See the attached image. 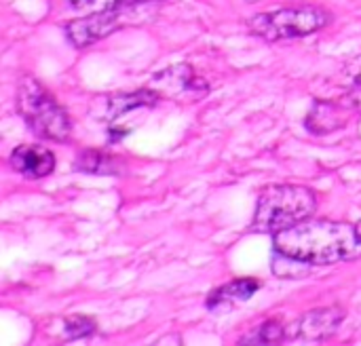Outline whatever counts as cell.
Instances as JSON below:
<instances>
[{
	"instance_id": "1",
	"label": "cell",
	"mask_w": 361,
	"mask_h": 346,
	"mask_svg": "<svg viewBox=\"0 0 361 346\" xmlns=\"http://www.w3.org/2000/svg\"><path fill=\"white\" fill-rule=\"evenodd\" d=\"M275 252L305 264L328 266L361 256L357 226L330 220H305L275 235Z\"/></svg>"
},
{
	"instance_id": "2",
	"label": "cell",
	"mask_w": 361,
	"mask_h": 346,
	"mask_svg": "<svg viewBox=\"0 0 361 346\" xmlns=\"http://www.w3.org/2000/svg\"><path fill=\"white\" fill-rule=\"evenodd\" d=\"M317 197L311 188L279 184L267 188L256 205L252 230L264 235H277L286 228H292L315 214Z\"/></svg>"
},
{
	"instance_id": "3",
	"label": "cell",
	"mask_w": 361,
	"mask_h": 346,
	"mask_svg": "<svg viewBox=\"0 0 361 346\" xmlns=\"http://www.w3.org/2000/svg\"><path fill=\"white\" fill-rule=\"evenodd\" d=\"M15 101L19 116L38 137L51 142H66L70 137L72 123L68 112L36 78L25 76L19 80Z\"/></svg>"
},
{
	"instance_id": "4",
	"label": "cell",
	"mask_w": 361,
	"mask_h": 346,
	"mask_svg": "<svg viewBox=\"0 0 361 346\" xmlns=\"http://www.w3.org/2000/svg\"><path fill=\"white\" fill-rule=\"evenodd\" d=\"M332 21L322 6H292L273 13H260L250 19V30L264 40H288L319 32Z\"/></svg>"
},
{
	"instance_id": "5",
	"label": "cell",
	"mask_w": 361,
	"mask_h": 346,
	"mask_svg": "<svg viewBox=\"0 0 361 346\" xmlns=\"http://www.w3.org/2000/svg\"><path fill=\"white\" fill-rule=\"evenodd\" d=\"M135 6H140V4H135ZM135 6L95 11V13L87 15V17L74 19V21H70L66 25V38L76 49L91 47V44L108 38L116 30L133 23V11H135Z\"/></svg>"
},
{
	"instance_id": "6",
	"label": "cell",
	"mask_w": 361,
	"mask_h": 346,
	"mask_svg": "<svg viewBox=\"0 0 361 346\" xmlns=\"http://www.w3.org/2000/svg\"><path fill=\"white\" fill-rule=\"evenodd\" d=\"M343 321H345V311L341 307L309 311L300 319L288 326V340H302L309 345L324 342L338 332Z\"/></svg>"
},
{
	"instance_id": "7",
	"label": "cell",
	"mask_w": 361,
	"mask_h": 346,
	"mask_svg": "<svg viewBox=\"0 0 361 346\" xmlns=\"http://www.w3.org/2000/svg\"><path fill=\"white\" fill-rule=\"evenodd\" d=\"M159 95H171V97H201L207 93V82L201 80L190 66H173L163 72H159L152 78L150 85Z\"/></svg>"
},
{
	"instance_id": "8",
	"label": "cell",
	"mask_w": 361,
	"mask_h": 346,
	"mask_svg": "<svg viewBox=\"0 0 361 346\" xmlns=\"http://www.w3.org/2000/svg\"><path fill=\"white\" fill-rule=\"evenodd\" d=\"M357 106H360V101L353 99V95H349L341 101H315V106L311 108V112L307 116V127L317 135L330 133V131L343 127Z\"/></svg>"
},
{
	"instance_id": "9",
	"label": "cell",
	"mask_w": 361,
	"mask_h": 346,
	"mask_svg": "<svg viewBox=\"0 0 361 346\" xmlns=\"http://www.w3.org/2000/svg\"><path fill=\"white\" fill-rule=\"evenodd\" d=\"M11 167L27 180H40L53 173L55 156L42 146H19L11 152Z\"/></svg>"
},
{
	"instance_id": "10",
	"label": "cell",
	"mask_w": 361,
	"mask_h": 346,
	"mask_svg": "<svg viewBox=\"0 0 361 346\" xmlns=\"http://www.w3.org/2000/svg\"><path fill=\"white\" fill-rule=\"evenodd\" d=\"M260 288V283L256 279H237V281H231L228 285L224 288H218L209 294L207 298V307L209 309H216L220 304H233V302H241V300H247L256 294V290Z\"/></svg>"
},
{
	"instance_id": "11",
	"label": "cell",
	"mask_w": 361,
	"mask_h": 346,
	"mask_svg": "<svg viewBox=\"0 0 361 346\" xmlns=\"http://www.w3.org/2000/svg\"><path fill=\"white\" fill-rule=\"evenodd\" d=\"M159 93L150 87V89H140L135 93H121V95H114L110 97L108 101V112L112 118L116 116H123L125 112H131L135 108H148V106H154L159 101Z\"/></svg>"
},
{
	"instance_id": "12",
	"label": "cell",
	"mask_w": 361,
	"mask_h": 346,
	"mask_svg": "<svg viewBox=\"0 0 361 346\" xmlns=\"http://www.w3.org/2000/svg\"><path fill=\"white\" fill-rule=\"evenodd\" d=\"M286 340H288V328H286V326H281L279 321H264L260 328H256L254 332H250L247 336H243L239 345H281V342H286Z\"/></svg>"
},
{
	"instance_id": "13",
	"label": "cell",
	"mask_w": 361,
	"mask_h": 346,
	"mask_svg": "<svg viewBox=\"0 0 361 346\" xmlns=\"http://www.w3.org/2000/svg\"><path fill=\"white\" fill-rule=\"evenodd\" d=\"M76 167L85 173H95V175H112L114 173V161L99 152V150H87L78 156Z\"/></svg>"
},
{
	"instance_id": "14",
	"label": "cell",
	"mask_w": 361,
	"mask_h": 346,
	"mask_svg": "<svg viewBox=\"0 0 361 346\" xmlns=\"http://www.w3.org/2000/svg\"><path fill=\"white\" fill-rule=\"evenodd\" d=\"M95 332V323L89 317L76 315L66 319V336L70 340H80V338H89Z\"/></svg>"
},
{
	"instance_id": "15",
	"label": "cell",
	"mask_w": 361,
	"mask_h": 346,
	"mask_svg": "<svg viewBox=\"0 0 361 346\" xmlns=\"http://www.w3.org/2000/svg\"><path fill=\"white\" fill-rule=\"evenodd\" d=\"M70 2L76 8L108 11V8H125V6H135V4H142V2H157V0H70Z\"/></svg>"
},
{
	"instance_id": "16",
	"label": "cell",
	"mask_w": 361,
	"mask_h": 346,
	"mask_svg": "<svg viewBox=\"0 0 361 346\" xmlns=\"http://www.w3.org/2000/svg\"><path fill=\"white\" fill-rule=\"evenodd\" d=\"M351 74H353V78H355L357 82H361V66L360 63H357V72H351Z\"/></svg>"
},
{
	"instance_id": "17",
	"label": "cell",
	"mask_w": 361,
	"mask_h": 346,
	"mask_svg": "<svg viewBox=\"0 0 361 346\" xmlns=\"http://www.w3.org/2000/svg\"><path fill=\"white\" fill-rule=\"evenodd\" d=\"M357 233H360V235H361V222H360V224H357Z\"/></svg>"
}]
</instances>
